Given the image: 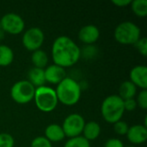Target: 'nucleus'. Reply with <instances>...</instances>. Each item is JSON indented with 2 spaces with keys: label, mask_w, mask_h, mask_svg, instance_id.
<instances>
[{
  "label": "nucleus",
  "mask_w": 147,
  "mask_h": 147,
  "mask_svg": "<svg viewBox=\"0 0 147 147\" xmlns=\"http://www.w3.org/2000/svg\"><path fill=\"white\" fill-rule=\"evenodd\" d=\"M45 40L43 31L37 27H32L26 30L22 35V44L28 51H36L40 48Z\"/></svg>",
  "instance_id": "obj_9"
},
{
  "label": "nucleus",
  "mask_w": 147,
  "mask_h": 147,
  "mask_svg": "<svg viewBox=\"0 0 147 147\" xmlns=\"http://www.w3.org/2000/svg\"><path fill=\"white\" fill-rule=\"evenodd\" d=\"M137 106H140L143 109H147V90H142L137 97L136 100Z\"/></svg>",
  "instance_id": "obj_26"
},
{
  "label": "nucleus",
  "mask_w": 147,
  "mask_h": 147,
  "mask_svg": "<svg viewBox=\"0 0 147 147\" xmlns=\"http://www.w3.org/2000/svg\"><path fill=\"white\" fill-rule=\"evenodd\" d=\"M1 28L10 34H18L22 33L25 28L24 20L21 16L16 13H6L0 19Z\"/></svg>",
  "instance_id": "obj_8"
},
{
  "label": "nucleus",
  "mask_w": 147,
  "mask_h": 147,
  "mask_svg": "<svg viewBox=\"0 0 147 147\" xmlns=\"http://www.w3.org/2000/svg\"><path fill=\"white\" fill-rule=\"evenodd\" d=\"M15 144L12 135L7 133L0 134V147H13Z\"/></svg>",
  "instance_id": "obj_22"
},
{
  "label": "nucleus",
  "mask_w": 147,
  "mask_h": 147,
  "mask_svg": "<svg viewBox=\"0 0 147 147\" xmlns=\"http://www.w3.org/2000/svg\"><path fill=\"white\" fill-rule=\"evenodd\" d=\"M140 28L138 25L130 21L122 22L115 29V40L123 45H134L140 37Z\"/></svg>",
  "instance_id": "obj_5"
},
{
  "label": "nucleus",
  "mask_w": 147,
  "mask_h": 147,
  "mask_svg": "<svg viewBox=\"0 0 147 147\" xmlns=\"http://www.w3.org/2000/svg\"><path fill=\"white\" fill-rule=\"evenodd\" d=\"M31 60L34 67L44 69L48 63V56L46 52L41 49L34 51L31 55Z\"/></svg>",
  "instance_id": "obj_18"
},
{
  "label": "nucleus",
  "mask_w": 147,
  "mask_h": 147,
  "mask_svg": "<svg viewBox=\"0 0 147 147\" xmlns=\"http://www.w3.org/2000/svg\"><path fill=\"white\" fill-rule=\"evenodd\" d=\"M127 147H135V146H127Z\"/></svg>",
  "instance_id": "obj_30"
},
{
  "label": "nucleus",
  "mask_w": 147,
  "mask_h": 147,
  "mask_svg": "<svg viewBox=\"0 0 147 147\" xmlns=\"http://www.w3.org/2000/svg\"><path fill=\"white\" fill-rule=\"evenodd\" d=\"M44 73L46 82L53 84H58L66 78L65 69L55 64L48 65L46 69H44Z\"/></svg>",
  "instance_id": "obj_11"
},
{
  "label": "nucleus",
  "mask_w": 147,
  "mask_h": 147,
  "mask_svg": "<svg viewBox=\"0 0 147 147\" xmlns=\"http://www.w3.org/2000/svg\"><path fill=\"white\" fill-rule=\"evenodd\" d=\"M81 57V49L68 36L57 37L52 46V58L55 65L63 68L75 65Z\"/></svg>",
  "instance_id": "obj_1"
},
{
  "label": "nucleus",
  "mask_w": 147,
  "mask_h": 147,
  "mask_svg": "<svg viewBox=\"0 0 147 147\" xmlns=\"http://www.w3.org/2000/svg\"><path fill=\"white\" fill-rule=\"evenodd\" d=\"M0 29H1V26H0Z\"/></svg>",
  "instance_id": "obj_31"
},
{
  "label": "nucleus",
  "mask_w": 147,
  "mask_h": 147,
  "mask_svg": "<svg viewBox=\"0 0 147 147\" xmlns=\"http://www.w3.org/2000/svg\"><path fill=\"white\" fill-rule=\"evenodd\" d=\"M34 100L36 107L45 113L54 110L59 102L55 90L46 85L35 88Z\"/></svg>",
  "instance_id": "obj_4"
},
{
  "label": "nucleus",
  "mask_w": 147,
  "mask_h": 147,
  "mask_svg": "<svg viewBox=\"0 0 147 147\" xmlns=\"http://www.w3.org/2000/svg\"><path fill=\"white\" fill-rule=\"evenodd\" d=\"M99 28L93 24H88L82 27L78 32V39L88 46L94 44L99 39Z\"/></svg>",
  "instance_id": "obj_10"
},
{
  "label": "nucleus",
  "mask_w": 147,
  "mask_h": 147,
  "mask_svg": "<svg viewBox=\"0 0 147 147\" xmlns=\"http://www.w3.org/2000/svg\"><path fill=\"white\" fill-rule=\"evenodd\" d=\"M124 102V109L125 111H134L136 108H137V102L136 100H134V98H131V99H127L123 101Z\"/></svg>",
  "instance_id": "obj_28"
},
{
  "label": "nucleus",
  "mask_w": 147,
  "mask_h": 147,
  "mask_svg": "<svg viewBox=\"0 0 147 147\" xmlns=\"http://www.w3.org/2000/svg\"><path fill=\"white\" fill-rule=\"evenodd\" d=\"M136 49L139 51V53L146 57L147 55V39L146 37L140 38L135 44H134Z\"/></svg>",
  "instance_id": "obj_25"
},
{
  "label": "nucleus",
  "mask_w": 147,
  "mask_h": 147,
  "mask_svg": "<svg viewBox=\"0 0 147 147\" xmlns=\"http://www.w3.org/2000/svg\"><path fill=\"white\" fill-rule=\"evenodd\" d=\"M130 5L133 12L136 16L140 17L147 16V0H134Z\"/></svg>",
  "instance_id": "obj_20"
},
{
  "label": "nucleus",
  "mask_w": 147,
  "mask_h": 147,
  "mask_svg": "<svg viewBox=\"0 0 147 147\" xmlns=\"http://www.w3.org/2000/svg\"><path fill=\"white\" fill-rule=\"evenodd\" d=\"M128 140L134 145H140L147 140V128L145 125H134L128 128L126 134Z\"/></svg>",
  "instance_id": "obj_13"
},
{
  "label": "nucleus",
  "mask_w": 147,
  "mask_h": 147,
  "mask_svg": "<svg viewBox=\"0 0 147 147\" xmlns=\"http://www.w3.org/2000/svg\"><path fill=\"white\" fill-rule=\"evenodd\" d=\"M128 128H129V127H128L127 123L121 120L114 123V130L119 135H126L128 131Z\"/></svg>",
  "instance_id": "obj_24"
},
{
  "label": "nucleus",
  "mask_w": 147,
  "mask_h": 147,
  "mask_svg": "<svg viewBox=\"0 0 147 147\" xmlns=\"http://www.w3.org/2000/svg\"><path fill=\"white\" fill-rule=\"evenodd\" d=\"M101 112L107 122L114 124L121 119L125 112L124 102L118 95L109 96L102 103Z\"/></svg>",
  "instance_id": "obj_3"
},
{
  "label": "nucleus",
  "mask_w": 147,
  "mask_h": 147,
  "mask_svg": "<svg viewBox=\"0 0 147 147\" xmlns=\"http://www.w3.org/2000/svg\"><path fill=\"white\" fill-rule=\"evenodd\" d=\"M104 147H124V145L121 140L116 138H111L105 142Z\"/></svg>",
  "instance_id": "obj_27"
},
{
  "label": "nucleus",
  "mask_w": 147,
  "mask_h": 147,
  "mask_svg": "<svg viewBox=\"0 0 147 147\" xmlns=\"http://www.w3.org/2000/svg\"><path fill=\"white\" fill-rule=\"evenodd\" d=\"M30 147H53L52 146V143L46 138L43 136H38L36 138H34L32 142Z\"/></svg>",
  "instance_id": "obj_23"
},
{
  "label": "nucleus",
  "mask_w": 147,
  "mask_h": 147,
  "mask_svg": "<svg viewBox=\"0 0 147 147\" xmlns=\"http://www.w3.org/2000/svg\"><path fill=\"white\" fill-rule=\"evenodd\" d=\"M137 92V87L130 81H124L119 87V96L123 100L134 98Z\"/></svg>",
  "instance_id": "obj_17"
},
{
  "label": "nucleus",
  "mask_w": 147,
  "mask_h": 147,
  "mask_svg": "<svg viewBox=\"0 0 147 147\" xmlns=\"http://www.w3.org/2000/svg\"><path fill=\"white\" fill-rule=\"evenodd\" d=\"M45 137L52 142H59L65 137L61 126L53 123L48 125L45 129Z\"/></svg>",
  "instance_id": "obj_14"
},
{
  "label": "nucleus",
  "mask_w": 147,
  "mask_h": 147,
  "mask_svg": "<svg viewBox=\"0 0 147 147\" xmlns=\"http://www.w3.org/2000/svg\"><path fill=\"white\" fill-rule=\"evenodd\" d=\"M82 134H84V138H85L88 141L96 140L101 134V127L96 121H89L84 124Z\"/></svg>",
  "instance_id": "obj_16"
},
{
  "label": "nucleus",
  "mask_w": 147,
  "mask_h": 147,
  "mask_svg": "<svg viewBox=\"0 0 147 147\" xmlns=\"http://www.w3.org/2000/svg\"><path fill=\"white\" fill-rule=\"evenodd\" d=\"M84 124L85 121L81 115L71 114L64 120L63 125L61 127L65 135L71 139L80 136L83 132Z\"/></svg>",
  "instance_id": "obj_7"
},
{
  "label": "nucleus",
  "mask_w": 147,
  "mask_h": 147,
  "mask_svg": "<svg viewBox=\"0 0 147 147\" xmlns=\"http://www.w3.org/2000/svg\"><path fill=\"white\" fill-rule=\"evenodd\" d=\"M64 147H90V141H88L83 136H78L75 138L69 139Z\"/></svg>",
  "instance_id": "obj_21"
},
{
  "label": "nucleus",
  "mask_w": 147,
  "mask_h": 147,
  "mask_svg": "<svg viewBox=\"0 0 147 147\" xmlns=\"http://www.w3.org/2000/svg\"><path fill=\"white\" fill-rule=\"evenodd\" d=\"M14 52L7 45H0V66H7L13 62Z\"/></svg>",
  "instance_id": "obj_19"
},
{
  "label": "nucleus",
  "mask_w": 147,
  "mask_h": 147,
  "mask_svg": "<svg viewBox=\"0 0 147 147\" xmlns=\"http://www.w3.org/2000/svg\"><path fill=\"white\" fill-rule=\"evenodd\" d=\"M112 3L118 7H125L131 4L132 0H112Z\"/></svg>",
  "instance_id": "obj_29"
},
{
  "label": "nucleus",
  "mask_w": 147,
  "mask_h": 147,
  "mask_svg": "<svg viewBox=\"0 0 147 147\" xmlns=\"http://www.w3.org/2000/svg\"><path fill=\"white\" fill-rule=\"evenodd\" d=\"M34 92L35 87L28 80H20L15 83L10 89L12 99L19 104H25L32 101Z\"/></svg>",
  "instance_id": "obj_6"
},
{
  "label": "nucleus",
  "mask_w": 147,
  "mask_h": 147,
  "mask_svg": "<svg viewBox=\"0 0 147 147\" xmlns=\"http://www.w3.org/2000/svg\"><path fill=\"white\" fill-rule=\"evenodd\" d=\"M130 81L142 90L147 89V67L146 65H136L130 71Z\"/></svg>",
  "instance_id": "obj_12"
},
{
  "label": "nucleus",
  "mask_w": 147,
  "mask_h": 147,
  "mask_svg": "<svg viewBox=\"0 0 147 147\" xmlns=\"http://www.w3.org/2000/svg\"><path fill=\"white\" fill-rule=\"evenodd\" d=\"M28 81L35 88L43 86L46 83L44 69H40L36 67L31 68L28 72Z\"/></svg>",
  "instance_id": "obj_15"
},
{
  "label": "nucleus",
  "mask_w": 147,
  "mask_h": 147,
  "mask_svg": "<svg viewBox=\"0 0 147 147\" xmlns=\"http://www.w3.org/2000/svg\"><path fill=\"white\" fill-rule=\"evenodd\" d=\"M55 92L58 101L67 106L75 105L81 97L80 84L74 79L67 77L57 84Z\"/></svg>",
  "instance_id": "obj_2"
}]
</instances>
